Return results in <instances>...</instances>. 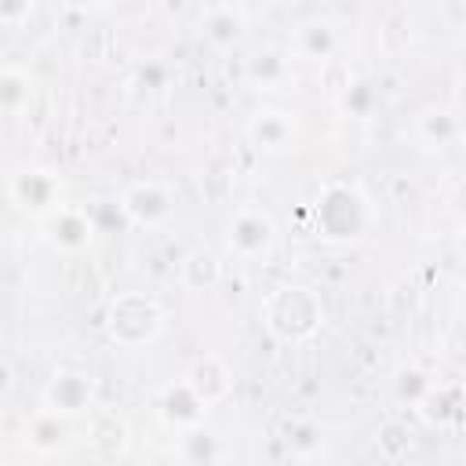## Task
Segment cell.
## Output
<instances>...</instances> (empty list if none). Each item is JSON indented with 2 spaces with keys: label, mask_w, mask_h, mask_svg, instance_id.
I'll return each mask as SVG.
<instances>
[{
  "label": "cell",
  "mask_w": 466,
  "mask_h": 466,
  "mask_svg": "<svg viewBox=\"0 0 466 466\" xmlns=\"http://www.w3.org/2000/svg\"><path fill=\"white\" fill-rule=\"evenodd\" d=\"M375 226V204L353 178H328L313 200V233L324 244H357Z\"/></svg>",
  "instance_id": "1"
},
{
  "label": "cell",
  "mask_w": 466,
  "mask_h": 466,
  "mask_svg": "<svg viewBox=\"0 0 466 466\" xmlns=\"http://www.w3.org/2000/svg\"><path fill=\"white\" fill-rule=\"evenodd\" d=\"M258 317H262V328L277 342L302 346V342L320 335V328H324V302H320L317 288H309V284H277L262 299Z\"/></svg>",
  "instance_id": "2"
},
{
  "label": "cell",
  "mask_w": 466,
  "mask_h": 466,
  "mask_svg": "<svg viewBox=\"0 0 466 466\" xmlns=\"http://www.w3.org/2000/svg\"><path fill=\"white\" fill-rule=\"evenodd\" d=\"M102 328H106V339L113 346H120V350H142V346H153L164 335L167 309L149 291H116L106 302Z\"/></svg>",
  "instance_id": "3"
},
{
  "label": "cell",
  "mask_w": 466,
  "mask_h": 466,
  "mask_svg": "<svg viewBox=\"0 0 466 466\" xmlns=\"http://www.w3.org/2000/svg\"><path fill=\"white\" fill-rule=\"evenodd\" d=\"M280 244L277 218L262 204H237L226 222V251L244 266H262Z\"/></svg>",
  "instance_id": "4"
},
{
  "label": "cell",
  "mask_w": 466,
  "mask_h": 466,
  "mask_svg": "<svg viewBox=\"0 0 466 466\" xmlns=\"http://www.w3.org/2000/svg\"><path fill=\"white\" fill-rule=\"evenodd\" d=\"M178 211V189L167 178H135L120 193V215L127 226L138 229H160Z\"/></svg>",
  "instance_id": "5"
},
{
  "label": "cell",
  "mask_w": 466,
  "mask_h": 466,
  "mask_svg": "<svg viewBox=\"0 0 466 466\" xmlns=\"http://www.w3.org/2000/svg\"><path fill=\"white\" fill-rule=\"evenodd\" d=\"M7 200L22 215H29L33 222H44L58 204H66L62 200L58 175L51 167H40V164H25V167L11 171V178H7Z\"/></svg>",
  "instance_id": "6"
},
{
  "label": "cell",
  "mask_w": 466,
  "mask_h": 466,
  "mask_svg": "<svg viewBox=\"0 0 466 466\" xmlns=\"http://www.w3.org/2000/svg\"><path fill=\"white\" fill-rule=\"evenodd\" d=\"M40 408L76 422L98 408V382L80 368H58L40 390Z\"/></svg>",
  "instance_id": "7"
},
{
  "label": "cell",
  "mask_w": 466,
  "mask_h": 466,
  "mask_svg": "<svg viewBox=\"0 0 466 466\" xmlns=\"http://www.w3.org/2000/svg\"><path fill=\"white\" fill-rule=\"evenodd\" d=\"M244 138L258 153H288L299 142V113L280 106H262L244 120Z\"/></svg>",
  "instance_id": "8"
},
{
  "label": "cell",
  "mask_w": 466,
  "mask_h": 466,
  "mask_svg": "<svg viewBox=\"0 0 466 466\" xmlns=\"http://www.w3.org/2000/svg\"><path fill=\"white\" fill-rule=\"evenodd\" d=\"M40 229H44V240L62 255H80L95 244V222L80 204H58L40 222Z\"/></svg>",
  "instance_id": "9"
},
{
  "label": "cell",
  "mask_w": 466,
  "mask_h": 466,
  "mask_svg": "<svg viewBox=\"0 0 466 466\" xmlns=\"http://www.w3.org/2000/svg\"><path fill=\"white\" fill-rule=\"evenodd\" d=\"M339 51V25L328 15H309L291 25L288 55L299 62H328Z\"/></svg>",
  "instance_id": "10"
},
{
  "label": "cell",
  "mask_w": 466,
  "mask_h": 466,
  "mask_svg": "<svg viewBox=\"0 0 466 466\" xmlns=\"http://www.w3.org/2000/svg\"><path fill=\"white\" fill-rule=\"evenodd\" d=\"M182 382L193 390V397H197L208 411L218 408V404L233 393V371H229V364H226L218 353H204V357H197V360L186 368Z\"/></svg>",
  "instance_id": "11"
},
{
  "label": "cell",
  "mask_w": 466,
  "mask_h": 466,
  "mask_svg": "<svg viewBox=\"0 0 466 466\" xmlns=\"http://www.w3.org/2000/svg\"><path fill=\"white\" fill-rule=\"evenodd\" d=\"M157 415H160L164 426H171L175 433H182V430H189V426H204L208 408L193 397V390H189L182 379H175V382H167V386L157 393Z\"/></svg>",
  "instance_id": "12"
},
{
  "label": "cell",
  "mask_w": 466,
  "mask_h": 466,
  "mask_svg": "<svg viewBox=\"0 0 466 466\" xmlns=\"http://www.w3.org/2000/svg\"><path fill=\"white\" fill-rule=\"evenodd\" d=\"M36 76L25 66L0 62V116H22L36 102Z\"/></svg>",
  "instance_id": "13"
},
{
  "label": "cell",
  "mask_w": 466,
  "mask_h": 466,
  "mask_svg": "<svg viewBox=\"0 0 466 466\" xmlns=\"http://www.w3.org/2000/svg\"><path fill=\"white\" fill-rule=\"evenodd\" d=\"M69 437H73V422L47 408H36L33 419L25 422V448L36 455H55L69 448Z\"/></svg>",
  "instance_id": "14"
},
{
  "label": "cell",
  "mask_w": 466,
  "mask_h": 466,
  "mask_svg": "<svg viewBox=\"0 0 466 466\" xmlns=\"http://www.w3.org/2000/svg\"><path fill=\"white\" fill-rule=\"evenodd\" d=\"M200 29L211 44L233 47V44H240V36L248 29V11L240 4H208L200 11Z\"/></svg>",
  "instance_id": "15"
},
{
  "label": "cell",
  "mask_w": 466,
  "mask_h": 466,
  "mask_svg": "<svg viewBox=\"0 0 466 466\" xmlns=\"http://www.w3.org/2000/svg\"><path fill=\"white\" fill-rule=\"evenodd\" d=\"M222 280V258L211 248H189L178 258V284L186 291H211Z\"/></svg>",
  "instance_id": "16"
},
{
  "label": "cell",
  "mask_w": 466,
  "mask_h": 466,
  "mask_svg": "<svg viewBox=\"0 0 466 466\" xmlns=\"http://www.w3.org/2000/svg\"><path fill=\"white\" fill-rule=\"evenodd\" d=\"M415 138L426 149H448L451 142H459V116L444 106H430L415 116Z\"/></svg>",
  "instance_id": "17"
},
{
  "label": "cell",
  "mask_w": 466,
  "mask_h": 466,
  "mask_svg": "<svg viewBox=\"0 0 466 466\" xmlns=\"http://www.w3.org/2000/svg\"><path fill=\"white\" fill-rule=\"evenodd\" d=\"M244 76H248L251 87L273 91V87H280V84L291 76V55H288V51H273V47L255 51V55L248 58V66H244Z\"/></svg>",
  "instance_id": "18"
},
{
  "label": "cell",
  "mask_w": 466,
  "mask_h": 466,
  "mask_svg": "<svg viewBox=\"0 0 466 466\" xmlns=\"http://www.w3.org/2000/svg\"><path fill=\"white\" fill-rule=\"evenodd\" d=\"M175 455L186 466H218L222 444L208 426H189V430L175 433Z\"/></svg>",
  "instance_id": "19"
},
{
  "label": "cell",
  "mask_w": 466,
  "mask_h": 466,
  "mask_svg": "<svg viewBox=\"0 0 466 466\" xmlns=\"http://www.w3.org/2000/svg\"><path fill=\"white\" fill-rule=\"evenodd\" d=\"M91 448H98L102 455H124L127 451V422L113 411H91V437H87Z\"/></svg>",
  "instance_id": "20"
},
{
  "label": "cell",
  "mask_w": 466,
  "mask_h": 466,
  "mask_svg": "<svg viewBox=\"0 0 466 466\" xmlns=\"http://www.w3.org/2000/svg\"><path fill=\"white\" fill-rule=\"evenodd\" d=\"M339 106H342L346 113H353V116H368L371 106H375V91H371V84H368V80H353V84H346Z\"/></svg>",
  "instance_id": "21"
},
{
  "label": "cell",
  "mask_w": 466,
  "mask_h": 466,
  "mask_svg": "<svg viewBox=\"0 0 466 466\" xmlns=\"http://www.w3.org/2000/svg\"><path fill=\"white\" fill-rule=\"evenodd\" d=\"M11 390H15V371H11V364L0 357V400H4Z\"/></svg>",
  "instance_id": "22"
}]
</instances>
